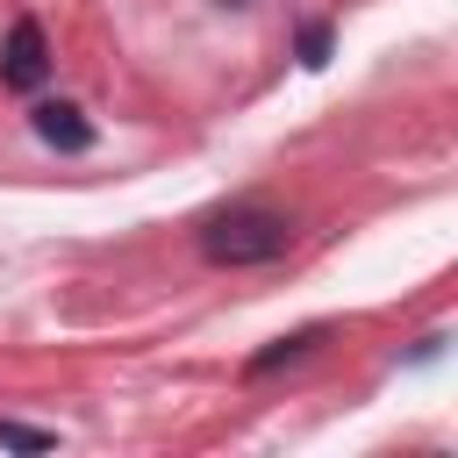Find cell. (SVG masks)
Returning a JSON list of instances; mask_svg holds the SVG:
<instances>
[{
  "label": "cell",
  "mask_w": 458,
  "mask_h": 458,
  "mask_svg": "<svg viewBox=\"0 0 458 458\" xmlns=\"http://www.w3.org/2000/svg\"><path fill=\"white\" fill-rule=\"evenodd\" d=\"M286 243H293V222L279 208H229L200 229L208 265H272Z\"/></svg>",
  "instance_id": "cell-1"
},
{
  "label": "cell",
  "mask_w": 458,
  "mask_h": 458,
  "mask_svg": "<svg viewBox=\"0 0 458 458\" xmlns=\"http://www.w3.org/2000/svg\"><path fill=\"white\" fill-rule=\"evenodd\" d=\"M0 79L14 86V93H36L43 79H50V43H43V29L21 14L14 29H7V43H0Z\"/></svg>",
  "instance_id": "cell-2"
},
{
  "label": "cell",
  "mask_w": 458,
  "mask_h": 458,
  "mask_svg": "<svg viewBox=\"0 0 458 458\" xmlns=\"http://www.w3.org/2000/svg\"><path fill=\"white\" fill-rule=\"evenodd\" d=\"M36 136H43L50 150H93V122H86L72 100H43V107H36Z\"/></svg>",
  "instance_id": "cell-3"
},
{
  "label": "cell",
  "mask_w": 458,
  "mask_h": 458,
  "mask_svg": "<svg viewBox=\"0 0 458 458\" xmlns=\"http://www.w3.org/2000/svg\"><path fill=\"white\" fill-rule=\"evenodd\" d=\"M315 336H322V329H301V336H279L272 351H258V358H250V379H265V372H279V365H286V358H301V351H308Z\"/></svg>",
  "instance_id": "cell-4"
},
{
  "label": "cell",
  "mask_w": 458,
  "mask_h": 458,
  "mask_svg": "<svg viewBox=\"0 0 458 458\" xmlns=\"http://www.w3.org/2000/svg\"><path fill=\"white\" fill-rule=\"evenodd\" d=\"M0 444H7V451H57V429H36V422H7V415H0Z\"/></svg>",
  "instance_id": "cell-5"
},
{
  "label": "cell",
  "mask_w": 458,
  "mask_h": 458,
  "mask_svg": "<svg viewBox=\"0 0 458 458\" xmlns=\"http://www.w3.org/2000/svg\"><path fill=\"white\" fill-rule=\"evenodd\" d=\"M322 57H329V29H308L301 36V64H322Z\"/></svg>",
  "instance_id": "cell-6"
}]
</instances>
